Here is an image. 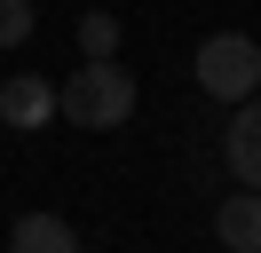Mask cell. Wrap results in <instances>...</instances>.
<instances>
[{"mask_svg":"<svg viewBox=\"0 0 261 253\" xmlns=\"http://www.w3.org/2000/svg\"><path fill=\"white\" fill-rule=\"evenodd\" d=\"M80 56H119V16L111 8H87L80 16Z\"/></svg>","mask_w":261,"mask_h":253,"instance_id":"cell-7","label":"cell"},{"mask_svg":"<svg viewBox=\"0 0 261 253\" xmlns=\"http://www.w3.org/2000/svg\"><path fill=\"white\" fill-rule=\"evenodd\" d=\"M32 40V0H0V47Z\"/></svg>","mask_w":261,"mask_h":253,"instance_id":"cell-8","label":"cell"},{"mask_svg":"<svg viewBox=\"0 0 261 253\" xmlns=\"http://www.w3.org/2000/svg\"><path fill=\"white\" fill-rule=\"evenodd\" d=\"M214 237H222L229 253H261V190L238 182V198L214 206Z\"/></svg>","mask_w":261,"mask_h":253,"instance_id":"cell-5","label":"cell"},{"mask_svg":"<svg viewBox=\"0 0 261 253\" xmlns=\"http://www.w3.org/2000/svg\"><path fill=\"white\" fill-rule=\"evenodd\" d=\"M64 119V103H56V87L40 71H8L0 79V127H16V135H32V127Z\"/></svg>","mask_w":261,"mask_h":253,"instance_id":"cell-3","label":"cell"},{"mask_svg":"<svg viewBox=\"0 0 261 253\" xmlns=\"http://www.w3.org/2000/svg\"><path fill=\"white\" fill-rule=\"evenodd\" d=\"M222 158H229V174H238L245 190H261V95L238 103V119H229V135H222Z\"/></svg>","mask_w":261,"mask_h":253,"instance_id":"cell-4","label":"cell"},{"mask_svg":"<svg viewBox=\"0 0 261 253\" xmlns=\"http://www.w3.org/2000/svg\"><path fill=\"white\" fill-rule=\"evenodd\" d=\"M8 253H80V230H71L64 214H16Z\"/></svg>","mask_w":261,"mask_h":253,"instance_id":"cell-6","label":"cell"},{"mask_svg":"<svg viewBox=\"0 0 261 253\" xmlns=\"http://www.w3.org/2000/svg\"><path fill=\"white\" fill-rule=\"evenodd\" d=\"M56 103H64V119L80 127V135H111V127L135 119V71H119V56H87L80 71L56 87Z\"/></svg>","mask_w":261,"mask_h":253,"instance_id":"cell-1","label":"cell"},{"mask_svg":"<svg viewBox=\"0 0 261 253\" xmlns=\"http://www.w3.org/2000/svg\"><path fill=\"white\" fill-rule=\"evenodd\" d=\"M198 87L214 95V103H245V95H261V40H245V32H214L206 47H198Z\"/></svg>","mask_w":261,"mask_h":253,"instance_id":"cell-2","label":"cell"}]
</instances>
